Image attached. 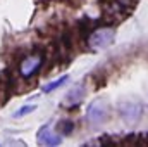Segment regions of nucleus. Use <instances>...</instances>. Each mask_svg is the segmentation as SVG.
<instances>
[{"label":"nucleus","mask_w":148,"mask_h":147,"mask_svg":"<svg viewBox=\"0 0 148 147\" xmlns=\"http://www.w3.org/2000/svg\"><path fill=\"white\" fill-rule=\"evenodd\" d=\"M38 142L45 144V146H59L60 144V137L57 133H53L50 130V126H43L38 132Z\"/></svg>","instance_id":"423d86ee"},{"label":"nucleus","mask_w":148,"mask_h":147,"mask_svg":"<svg viewBox=\"0 0 148 147\" xmlns=\"http://www.w3.org/2000/svg\"><path fill=\"white\" fill-rule=\"evenodd\" d=\"M57 130H59L62 135H69L74 130V123L73 121H60V123L57 125Z\"/></svg>","instance_id":"1a4fd4ad"},{"label":"nucleus","mask_w":148,"mask_h":147,"mask_svg":"<svg viewBox=\"0 0 148 147\" xmlns=\"http://www.w3.org/2000/svg\"><path fill=\"white\" fill-rule=\"evenodd\" d=\"M67 80H69L67 76H60L59 80H53L52 83H48V85H43V92H45V94H48V92H52V90H55V88L62 87V85H64Z\"/></svg>","instance_id":"6e6552de"},{"label":"nucleus","mask_w":148,"mask_h":147,"mask_svg":"<svg viewBox=\"0 0 148 147\" xmlns=\"http://www.w3.org/2000/svg\"><path fill=\"white\" fill-rule=\"evenodd\" d=\"M109 118V106L105 101L98 99V101H93L88 111H86V119L91 123V125H102L105 119Z\"/></svg>","instance_id":"20e7f679"},{"label":"nucleus","mask_w":148,"mask_h":147,"mask_svg":"<svg viewBox=\"0 0 148 147\" xmlns=\"http://www.w3.org/2000/svg\"><path fill=\"white\" fill-rule=\"evenodd\" d=\"M41 64H43V55H40V54H36V55H28L19 64V74L23 78H31V76H35L40 71Z\"/></svg>","instance_id":"39448f33"},{"label":"nucleus","mask_w":148,"mask_h":147,"mask_svg":"<svg viewBox=\"0 0 148 147\" xmlns=\"http://www.w3.org/2000/svg\"><path fill=\"white\" fill-rule=\"evenodd\" d=\"M133 7L134 0H102V10L110 21H121Z\"/></svg>","instance_id":"f257e3e1"},{"label":"nucleus","mask_w":148,"mask_h":147,"mask_svg":"<svg viewBox=\"0 0 148 147\" xmlns=\"http://www.w3.org/2000/svg\"><path fill=\"white\" fill-rule=\"evenodd\" d=\"M114 37H115V31L112 28H98V30H93L91 35L88 37V45L93 50H102V49H107L114 42Z\"/></svg>","instance_id":"f03ea898"},{"label":"nucleus","mask_w":148,"mask_h":147,"mask_svg":"<svg viewBox=\"0 0 148 147\" xmlns=\"http://www.w3.org/2000/svg\"><path fill=\"white\" fill-rule=\"evenodd\" d=\"M35 109H36V106H33V104H31V106H23L17 112H14V118H23V116H26V114L33 112Z\"/></svg>","instance_id":"9d476101"},{"label":"nucleus","mask_w":148,"mask_h":147,"mask_svg":"<svg viewBox=\"0 0 148 147\" xmlns=\"http://www.w3.org/2000/svg\"><path fill=\"white\" fill-rule=\"evenodd\" d=\"M119 114L121 118L124 119V123L127 125H136L143 114V107L140 102L136 101H126V102H121L119 104Z\"/></svg>","instance_id":"7ed1b4c3"},{"label":"nucleus","mask_w":148,"mask_h":147,"mask_svg":"<svg viewBox=\"0 0 148 147\" xmlns=\"http://www.w3.org/2000/svg\"><path fill=\"white\" fill-rule=\"evenodd\" d=\"M84 97V85H76L73 87L69 92H67V95H66V104L67 106H77L79 102H81V99Z\"/></svg>","instance_id":"0eeeda50"}]
</instances>
